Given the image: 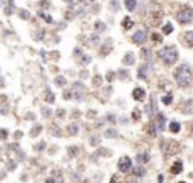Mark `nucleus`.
Instances as JSON below:
<instances>
[{
	"label": "nucleus",
	"instance_id": "f257e3e1",
	"mask_svg": "<svg viewBox=\"0 0 193 183\" xmlns=\"http://www.w3.org/2000/svg\"><path fill=\"white\" fill-rule=\"evenodd\" d=\"M175 81H176V85L181 87V88L190 87V85L193 83V68L186 63L180 64V66L175 70Z\"/></svg>",
	"mask_w": 193,
	"mask_h": 183
},
{
	"label": "nucleus",
	"instance_id": "f03ea898",
	"mask_svg": "<svg viewBox=\"0 0 193 183\" xmlns=\"http://www.w3.org/2000/svg\"><path fill=\"white\" fill-rule=\"evenodd\" d=\"M158 56H159V59H161L164 64H175L178 61V51L175 46H166L163 47L161 51H158Z\"/></svg>",
	"mask_w": 193,
	"mask_h": 183
},
{
	"label": "nucleus",
	"instance_id": "7ed1b4c3",
	"mask_svg": "<svg viewBox=\"0 0 193 183\" xmlns=\"http://www.w3.org/2000/svg\"><path fill=\"white\" fill-rule=\"evenodd\" d=\"M176 19H178L180 24H190V22H193V9H190V7H183L181 10L178 12Z\"/></svg>",
	"mask_w": 193,
	"mask_h": 183
},
{
	"label": "nucleus",
	"instance_id": "20e7f679",
	"mask_svg": "<svg viewBox=\"0 0 193 183\" xmlns=\"http://www.w3.org/2000/svg\"><path fill=\"white\" fill-rule=\"evenodd\" d=\"M163 149H164V154L173 156V154L180 153V144L176 141H166V142H163Z\"/></svg>",
	"mask_w": 193,
	"mask_h": 183
},
{
	"label": "nucleus",
	"instance_id": "39448f33",
	"mask_svg": "<svg viewBox=\"0 0 193 183\" xmlns=\"http://www.w3.org/2000/svg\"><path fill=\"white\" fill-rule=\"evenodd\" d=\"M120 173H129L132 170V159L129 156H124L119 159V164H117Z\"/></svg>",
	"mask_w": 193,
	"mask_h": 183
},
{
	"label": "nucleus",
	"instance_id": "423d86ee",
	"mask_svg": "<svg viewBox=\"0 0 193 183\" xmlns=\"http://www.w3.org/2000/svg\"><path fill=\"white\" fill-rule=\"evenodd\" d=\"M146 39H147V32L142 31V29L141 31H136L134 36H132V42H134V44H144Z\"/></svg>",
	"mask_w": 193,
	"mask_h": 183
},
{
	"label": "nucleus",
	"instance_id": "0eeeda50",
	"mask_svg": "<svg viewBox=\"0 0 193 183\" xmlns=\"http://www.w3.org/2000/svg\"><path fill=\"white\" fill-rule=\"evenodd\" d=\"M154 126L158 127V131H164V127H166V119H164V115H163V114L156 115V119H154Z\"/></svg>",
	"mask_w": 193,
	"mask_h": 183
},
{
	"label": "nucleus",
	"instance_id": "6e6552de",
	"mask_svg": "<svg viewBox=\"0 0 193 183\" xmlns=\"http://www.w3.org/2000/svg\"><path fill=\"white\" fill-rule=\"evenodd\" d=\"M180 112H181V114H186V115L193 114V100H186V102L180 107Z\"/></svg>",
	"mask_w": 193,
	"mask_h": 183
},
{
	"label": "nucleus",
	"instance_id": "1a4fd4ad",
	"mask_svg": "<svg viewBox=\"0 0 193 183\" xmlns=\"http://www.w3.org/2000/svg\"><path fill=\"white\" fill-rule=\"evenodd\" d=\"M132 97H134V100H137V102H142V100L146 99V90L144 88H134V92H132Z\"/></svg>",
	"mask_w": 193,
	"mask_h": 183
},
{
	"label": "nucleus",
	"instance_id": "9d476101",
	"mask_svg": "<svg viewBox=\"0 0 193 183\" xmlns=\"http://www.w3.org/2000/svg\"><path fill=\"white\" fill-rule=\"evenodd\" d=\"M181 170H183V163H181V159H178V161H175L171 164V175H178V173H181Z\"/></svg>",
	"mask_w": 193,
	"mask_h": 183
},
{
	"label": "nucleus",
	"instance_id": "9b49d317",
	"mask_svg": "<svg viewBox=\"0 0 193 183\" xmlns=\"http://www.w3.org/2000/svg\"><path fill=\"white\" fill-rule=\"evenodd\" d=\"M134 61H136V56H134V53H127V54L124 56V59H122V63L127 64V66L134 64Z\"/></svg>",
	"mask_w": 193,
	"mask_h": 183
},
{
	"label": "nucleus",
	"instance_id": "f8f14e48",
	"mask_svg": "<svg viewBox=\"0 0 193 183\" xmlns=\"http://www.w3.org/2000/svg\"><path fill=\"white\" fill-rule=\"evenodd\" d=\"M183 39H185V44H186L188 47H193V31L185 32V36H183Z\"/></svg>",
	"mask_w": 193,
	"mask_h": 183
},
{
	"label": "nucleus",
	"instance_id": "ddd939ff",
	"mask_svg": "<svg viewBox=\"0 0 193 183\" xmlns=\"http://www.w3.org/2000/svg\"><path fill=\"white\" fill-rule=\"evenodd\" d=\"M147 64H141V68H139V71H137V76L141 80H147Z\"/></svg>",
	"mask_w": 193,
	"mask_h": 183
},
{
	"label": "nucleus",
	"instance_id": "4468645a",
	"mask_svg": "<svg viewBox=\"0 0 193 183\" xmlns=\"http://www.w3.org/2000/svg\"><path fill=\"white\" fill-rule=\"evenodd\" d=\"M181 131V126H180V122H176V120H171L169 122V132H173V134H176V132Z\"/></svg>",
	"mask_w": 193,
	"mask_h": 183
},
{
	"label": "nucleus",
	"instance_id": "2eb2a0df",
	"mask_svg": "<svg viewBox=\"0 0 193 183\" xmlns=\"http://www.w3.org/2000/svg\"><path fill=\"white\" fill-rule=\"evenodd\" d=\"M149 153H139L137 154V161H139V164H144V163H147L149 161Z\"/></svg>",
	"mask_w": 193,
	"mask_h": 183
},
{
	"label": "nucleus",
	"instance_id": "dca6fc26",
	"mask_svg": "<svg viewBox=\"0 0 193 183\" xmlns=\"http://www.w3.org/2000/svg\"><path fill=\"white\" fill-rule=\"evenodd\" d=\"M68 154H70L71 158H76V156L80 154V147H78V146H70V147H68Z\"/></svg>",
	"mask_w": 193,
	"mask_h": 183
},
{
	"label": "nucleus",
	"instance_id": "f3484780",
	"mask_svg": "<svg viewBox=\"0 0 193 183\" xmlns=\"http://www.w3.org/2000/svg\"><path fill=\"white\" fill-rule=\"evenodd\" d=\"M125 7H127V10H136L137 7V0H125Z\"/></svg>",
	"mask_w": 193,
	"mask_h": 183
},
{
	"label": "nucleus",
	"instance_id": "a211bd4d",
	"mask_svg": "<svg viewBox=\"0 0 193 183\" xmlns=\"http://www.w3.org/2000/svg\"><path fill=\"white\" fill-rule=\"evenodd\" d=\"M41 131H42V126L36 124V126H34V127L31 129V132H29V134H31V137H36L37 134H41Z\"/></svg>",
	"mask_w": 193,
	"mask_h": 183
},
{
	"label": "nucleus",
	"instance_id": "6ab92c4d",
	"mask_svg": "<svg viewBox=\"0 0 193 183\" xmlns=\"http://www.w3.org/2000/svg\"><path fill=\"white\" fill-rule=\"evenodd\" d=\"M78 124H70L68 127H66V131H68V134H71V136H75L76 132H78Z\"/></svg>",
	"mask_w": 193,
	"mask_h": 183
},
{
	"label": "nucleus",
	"instance_id": "aec40b11",
	"mask_svg": "<svg viewBox=\"0 0 193 183\" xmlns=\"http://www.w3.org/2000/svg\"><path fill=\"white\" fill-rule=\"evenodd\" d=\"M134 175H136V176H144V175H146V170L142 166H137V168H134Z\"/></svg>",
	"mask_w": 193,
	"mask_h": 183
},
{
	"label": "nucleus",
	"instance_id": "412c9836",
	"mask_svg": "<svg viewBox=\"0 0 193 183\" xmlns=\"http://www.w3.org/2000/svg\"><path fill=\"white\" fill-rule=\"evenodd\" d=\"M122 26H124V29H131V27H132V21L129 19V17H125L124 21H122Z\"/></svg>",
	"mask_w": 193,
	"mask_h": 183
},
{
	"label": "nucleus",
	"instance_id": "4be33fe9",
	"mask_svg": "<svg viewBox=\"0 0 193 183\" xmlns=\"http://www.w3.org/2000/svg\"><path fill=\"white\" fill-rule=\"evenodd\" d=\"M173 102V95H164V97H163V104L164 105H169Z\"/></svg>",
	"mask_w": 193,
	"mask_h": 183
},
{
	"label": "nucleus",
	"instance_id": "5701e85b",
	"mask_svg": "<svg viewBox=\"0 0 193 183\" xmlns=\"http://www.w3.org/2000/svg\"><path fill=\"white\" fill-rule=\"evenodd\" d=\"M163 32H164V34H171V32H173V26L169 24V22H168L166 26L163 27Z\"/></svg>",
	"mask_w": 193,
	"mask_h": 183
},
{
	"label": "nucleus",
	"instance_id": "b1692460",
	"mask_svg": "<svg viewBox=\"0 0 193 183\" xmlns=\"http://www.w3.org/2000/svg\"><path fill=\"white\" fill-rule=\"evenodd\" d=\"M90 142H92V146H98L100 137L98 136H92V137H90Z\"/></svg>",
	"mask_w": 193,
	"mask_h": 183
},
{
	"label": "nucleus",
	"instance_id": "393cba45",
	"mask_svg": "<svg viewBox=\"0 0 193 183\" xmlns=\"http://www.w3.org/2000/svg\"><path fill=\"white\" fill-rule=\"evenodd\" d=\"M46 102H49V104H51V102H54V95H53L49 90H46Z\"/></svg>",
	"mask_w": 193,
	"mask_h": 183
},
{
	"label": "nucleus",
	"instance_id": "a878e982",
	"mask_svg": "<svg viewBox=\"0 0 193 183\" xmlns=\"http://www.w3.org/2000/svg\"><path fill=\"white\" fill-rule=\"evenodd\" d=\"M105 136L107 137H115L117 136V132H115L114 129H109V131H105Z\"/></svg>",
	"mask_w": 193,
	"mask_h": 183
},
{
	"label": "nucleus",
	"instance_id": "bb28decb",
	"mask_svg": "<svg viewBox=\"0 0 193 183\" xmlns=\"http://www.w3.org/2000/svg\"><path fill=\"white\" fill-rule=\"evenodd\" d=\"M51 134H54V136H61V132H59V129H58L56 126H51Z\"/></svg>",
	"mask_w": 193,
	"mask_h": 183
},
{
	"label": "nucleus",
	"instance_id": "cd10ccee",
	"mask_svg": "<svg viewBox=\"0 0 193 183\" xmlns=\"http://www.w3.org/2000/svg\"><path fill=\"white\" fill-rule=\"evenodd\" d=\"M151 39H152L154 42H161V39H163V37H161V34H152V37H151Z\"/></svg>",
	"mask_w": 193,
	"mask_h": 183
},
{
	"label": "nucleus",
	"instance_id": "c85d7f7f",
	"mask_svg": "<svg viewBox=\"0 0 193 183\" xmlns=\"http://www.w3.org/2000/svg\"><path fill=\"white\" fill-rule=\"evenodd\" d=\"M95 27H97V31H104L105 29V26H104V22H97V24H95Z\"/></svg>",
	"mask_w": 193,
	"mask_h": 183
},
{
	"label": "nucleus",
	"instance_id": "c756f323",
	"mask_svg": "<svg viewBox=\"0 0 193 183\" xmlns=\"http://www.w3.org/2000/svg\"><path fill=\"white\" fill-rule=\"evenodd\" d=\"M44 146H46L44 142H39V144H36V146H34V149H36V151H41V149H44Z\"/></svg>",
	"mask_w": 193,
	"mask_h": 183
},
{
	"label": "nucleus",
	"instance_id": "7c9ffc66",
	"mask_svg": "<svg viewBox=\"0 0 193 183\" xmlns=\"http://www.w3.org/2000/svg\"><path fill=\"white\" fill-rule=\"evenodd\" d=\"M90 63V56H83L81 58V64H88Z\"/></svg>",
	"mask_w": 193,
	"mask_h": 183
},
{
	"label": "nucleus",
	"instance_id": "2f4dec72",
	"mask_svg": "<svg viewBox=\"0 0 193 183\" xmlns=\"http://www.w3.org/2000/svg\"><path fill=\"white\" fill-rule=\"evenodd\" d=\"M56 85H59V87H63V85H64V80H63L61 76H58V78H56Z\"/></svg>",
	"mask_w": 193,
	"mask_h": 183
},
{
	"label": "nucleus",
	"instance_id": "473e14b6",
	"mask_svg": "<svg viewBox=\"0 0 193 183\" xmlns=\"http://www.w3.org/2000/svg\"><path fill=\"white\" fill-rule=\"evenodd\" d=\"M0 137H2V139H7V131L5 129H0Z\"/></svg>",
	"mask_w": 193,
	"mask_h": 183
},
{
	"label": "nucleus",
	"instance_id": "72a5a7b5",
	"mask_svg": "<svg viewBox=\"0 0 193 183\" xmlns=\"http://www.w3.org/2000/svg\"><path fill=\"white\" fill-rule=\"evenodd\" d=\"M114 76H115V75L112 73V71H110V73L107 75V80H109V81H112V80H114Z\"/></svg>",
	"mask_w": 193,
	"mask_h": 183
},
{
	"label": "nucleus",
	"instance_id": "f704fd0d",
	"mask_svg": "<svg viewBox=\"0 0 193 183\" xmlns=\"http://www.w3.org/2000/svg\"><path fill=\"white\" fill-rule=\"evenodd\" d=\"M100 81H102V80H100V76H95V80H93V85H100Z\"/></svg>",
	"mask_w": 193,
	"mask_h": 183
},
{
	"label": "nucleus",
	"instance_id": "c9c22d12",
	"mask_svg": "<svg viewBox=\"0 0 193 183\" xmlns=\"http://www.w3.org/2000/svg\"><path fill=\"white\" fill-rule=\"evenodd\" d=\"M132 117H134V119H139V110H134V114H132Z\"/></svg>",
	"mask_w": 193,
	"mask_h": 183
},
{
	"label": "nucleus",
	"instance_id": "e433bc0d",
	"mask_svg": "<svg viewBox=\"0 0 193 183\" xmlns=\"http://www.w3.org/2000/svg\"><path fill=\"white\" fill-rule=\"evenodd\" d=\"M21 17L22 19H29V14L27 12H21Z\"/></svg>",
	"mask_w": 193,
	"mask_h": 183
},
{
	"label": "nucleus",
	"instance_id": "4c0bfd02",
	"mask_svg": "<svg viewBox=\"0 0 193 183\" xmlns=\"http://www.w3.org/2000/svg\"><path fill=\"white\" fill-rule=\"evenodd\" d=\"M119 76H124V78H125V76H129V75H127V71L122 70V71H119Z\"/></svg>",
	"mask_w": 193,
	"mask_h": 183
},
{
	"label": "nucleus",
	"instance_id": "58836bf2",
	"mask_svg": "<svg viewBox=\"0 0 193 183\" xmlns=\"http://www.w3.org/2000/svg\"><path fill=\"white\" fill-rule=\"evenodd\" d=\"M64 114H66V112H64V110H58V115H59V117H64Z\"/></svg>",
	"mask_w": 193,
	"mask_h": 183
},
{
	"label": "nucleus",
	"instance_id": "ea45409f",
	"mask_svg": "<svg viewBox=\"0 0 193 183\" xmlns=\"http://www.w3.org/2000/svg\"><path fill=\"white\" fill-rule=\"evenodd\" d=\"M110 183H119V178H117V176H112V180H110Z\"/></svg>",
	"mask_w": 193,
	"mask_h": 183
},
{
	"label": "nucleus",
	"instance_id": "a19ab883",
	"mask_svg": "<svg viewBox=\"0 0 193 183\" xmlns=\"http://www.w3.org/2000/svg\"><path fill=\"white\" fill-rule=\"evenodd\" d=\"M42 114H44V115H49V114H51V112H49V110H47V109H42Z\"/></svg>",
	"mask_w": 193,
	"mask_h": 183
},
{
	"label": "nucleus",
	"instance_id": "79ce46f5",
	"mask_svg": "<svg viewBox=\"0 0 193 183\" xmlns=\"http://www.w3.org/2000/svg\"><path fill=\"white\" fill-rule=\"evenodd\" d=\"M41 7H49V2H41Z\"/></svg>",
	"mask_w": 193,
	"mask_h": 183
},
{
	"label": "nucleus",
	"instance_id": "37998d69",
	"mask_svg": "<svg viewBox=\"0 0 193 183\" xmlns=\"http://www.w3.org/2000/svg\"><path fill=\"white\" fill-rule=\"evenodd\" d=\"M192 129H193V122H192Z\"/></svg>",
	"mask_w": 193,
	"mask_h": 183
},
{
	"label": "nucleus",
	"instance_id": "c03bdc74",
	"mask_svg": "<svg viewBox=\"0 0 193 183\" xmlns=\"http://www.w3.org/2000/svg\"><path fill=\"white\" fill-rule=\"evenodd\" d=\"M181 183H183V182H181Z\"/></svg>",
	"mask_w": 193,
	"mask_h": 183
}]
</instances>
